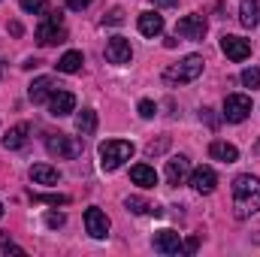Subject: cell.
I'll return each mask as SVG.
<instances>
[{
    "label": "cell",
    "instance_id": "cell-1",
    "mask_svg": "<svg viewBox=\"0 0 260 257\" xmlns=\"http://www.w3.org/2000/svg\"><path fill=\"white\" fill-rule=\"evenodd\" d=\"M260 212V179L257 176H236L233 179V215L251 218Z\"/></svg>",
    "mask_w": 260,
    "mask_h": 257
},
{
    "label": "cell",
    "instance_id": "cell-2",
    "mask_svg": "<svg viewBox=\"0 0 260 257\" xmlns=\"http://www.w3.org/2000/svg\"><path fill=\"white\" fill-rule=\"evenodd\" d=\"M97 154H100V167H103L106 173H115L124 160L133 157V142H124V139H106V142H100Z\"/></svg>",
    "mask_w": 260,
    "mask_h": 257
},
{
    "label": "cell",
    "instance_id": "cell-3",
    "mask_svg": "<svg viewBox=\"0 0 260 257\" xmlns=\"http://www.w3.org/2000/svg\"><path fill=\"white\" fill-rule=\"evenodd\" d=\"M203 55H188V58H182L179 64L167 67L164 70V82L167 85H188V82H194L197 76L203 73Z\"/></svg>",
    "mask_w": 260,
    "mask_h": 257
},
{
    "label": "cell",
    "instance_id": "cell-4",
    "mask_svg": "<svg viewBox=\"0 0 260 257\" xmlns=\"http://www.w3.org/2000/svg\"><path fill=\"white\" fill-rule=\"evenodd\" d=\"M46 151L52 157H61V160H73L82 154V142L76 136H67V133H49L46 136Z\"/></svg>",
    "mask_w": 260,
    "mask_h": 257
},
{
    "label": "cell",
    "instance_id": "cell-5",
    "mask_svg": "<svg viewBox=\"0 0 260 257\" xmlns=\"http://www.w3.org/2000/svg\"><path fill=\"white\" fill-rule=\"evenodd\" d=\"M64 40H67L64 18H61V12L55 9V12H49L46 21L37 27V43H40V46H55V43H64Z\"/></svg>",
    "mask_w": 260,
    "mask_h": 257
},
{
    "label": "cell",
    "instance_id": "cell-6",
    "mask_svg": "<svg viewBox=\"0 0 260 257\" xmlns=\"http://www.w3.org/2000/svg\"><path fill=\"white\" fill-rule=\"evenodd\" d=\"M251 115V97L248 94H227L224 100V118L230 124H242Z\"/></svg>",
    "mask_w": 260,
    "mask_h": 257
},
{
    "label": "cell",
    "instance_id": "cell-7",
    "mask_svg": "<svg viewBox=\"0 0 260 257\" xmlns=\"http://www.w3.org/2000/svg\"><path fill=\"white\" fill-rule=\"evenodd\" d=\"M206 30H209V24H206V15H200V12H191V15H185V18H179V24H176V37H182V40H203L206 37Z\"/></svg>",
    "mask_w": 260,
    "mask_h": 257
},
{
    "label": "cell",
    "instance_id": "cell-8",
    "mask_svg": "<svg viewBox=\"0 0 260 257\" xmlns=\"http://www.w3.org/2000/svg\"><path fill=\"white\" fill-rule=\"evenodd\" d=\"M106 61L115 67H124L133 61V49H130V40L124 37H112L109 43H106Z\"/></svg>",
    "mask_w": 260,
    "mask_h": 257
},
{
    "label": "cell",
    "instance_id": "cell-9",
    "mask_svg": "<svg viewBox=\"0 0 260 257\" xmlns=\"http://www.w3.org/2000/svg\"><path fill=\"white\" fill-rule=\"evenodd\" d=\"M85 230H88L94 239H106V236H109V218H106V212L97 209V206L85 209Z\"/></svg>",
    "mask_w": 260,
    "mask_h": 257
},
{
    "label": "cell",
    "instance_id": "cell-10",
    "mask_svg": "<svg viewBox=\"0 0 260 257\" xmlns=\"http://www.w3.org/2000/svg\"><path fill=\"white\" fill-rule=\"evenodd\" d=\"M221 52L230 58V61H245L251 55V43L242 40V37H233V34H224L221 37Z\"/></svg>",
    "mask_w": 260,
    "mask_h": 257
},
{
    "label": "cell",
    "instance_id": "cell-11",
    "mask_svg": "<svg viewBox=\"0 0 260 257\" xmlns=\"http://www.w3.org/2000/svg\"><path fill=\"white\" fill-rule=\"evenodd\" d=\"M188 176H191V160L185 154H176L167 160V185H185Z\"/></svg>",
    "mask_w": 260,
    "mask_h": 257
},
{
    "label": "cell",
    "instance_id": "cell-12",
    "mask_svg": "<svg viewBox=\"0 0 260 257\" xmlns=\"http://www.w3.org/2000/svg\"><path fill=\"white\" fill-rule=\"evenodd\" d=\"M188 179H191V188H194L197 194H212L218 188V173H215L212 167H197Z\"/></svg>",
    "mask_w": 260,
    "mask_h": 257
},
{
    "label": "cell",
    "instance_id": "cell-13",
    "mask_svg": "<svg viewBox=\"0 0 260 257\" xmlns=\"http://www.w3.org/2000/svg\"><path fill=\"white\" fill-rule=\"evenodd\" d=\"M55 91H58L55 79H52V76H40V79H34V82H30L27 97H30V103H49V97H52Z\"/></svg>",
    "mask_w": 260,
    "mask_h": 257
},
{
    "label": "cell",
    "instance_id": "cell-14",
    "mask_svg": "<svg viewBox=\"0 0 260 257\" xmlns=\"http://www.w3.org/2000/svg\"><path fill=\"white\" fill-rule=\"evenodd\" d=\"M49 112L55 115V118H64L70 112H76V97L70 94V91H55L52 97H49Z\"/></svg>",
    "mask_w": 260,
    "mask_h": 257
},
{
    "label": "cell",
    "instance_id": "cell-15",
    "mask_svg": "<svg viewBox=\"0 0 260 257\" xmlns=\"http://www.w3.org/2000/svg\"><path fill=\"white\" fill-rule=\"evenodd\" d=\"M154 251H160V254H182V239H179V233L176 230H160V233H154Z\"/></svg>",
    "mask_w": 260,
    "mask_h": 257
},
{
    "label": "cell",
    "instance_id": "cell-16",
    "mask_svg": "<svg viewBox=\"0 0 260 257\" xmlns=\"http://www.w3.org/2000/svg\"><path fill=\"white\" fill-rule=\"evenodd\" d=\"M136 24H139V34H142V37H160V34H164V15H157V12H151V9L142 12Z\"/></svg>",
    "mask_w": 260,
    "mask_h": 257
},
{
    "label": "cell",
    "instance_id": "cell-17",
    "mask_svg": "<svg viewBox=\"0 0 260 257\" xmlns=\"http://www.w3.org/2000/svg\"><path fill=\"white\" fill-rule=\"evenodd\" d=\"M209 157H215L221 164H233V160H239V148L230 145V142H224V139H215L209 145Z\"/></svg>",
    "mask_w": 260,
    "mask_h": 257
},
{
    "label": "cell",
    "instance_id": "cell-18",
    "mask_svg": "<svg viewBox=\"0 0 260 257\" xmlns=\"http://www.w3.org/2000/svg\"><path fill=\"white\" fill-rule=\"evenodd\" d=\"M239 21H242V27H257L260 24V0H239Z\"/></svg>",
    "mask_w": 260,
    "mask_h": 257
},
{
    "label": "cell",
    "instance_id": "cell-19",
    "mask_svg": "<svg viewBox=\"0 0 260 257\" xmlns=\"http://www.w3.org/2000/svg\"><path fill=\"white\" fill-rule=\"evenodd\" d=\"M30 179L37 185H58L61 182V170H55L49 164H37V167H30Z\"/></svg>",
    "mask_w": 260,
    "mask_h": 257
},
{
    "label": "cell",
    "instance_id": "cell-20",
    "mask_svg": "<svg viewBox=\"0 0 260 257\" xmlns=\"http://www.w3.org/2000/svg\"><path fill=\"white\" fill-rule=\"evenodd\" d=\"M130 179H133V185H139V188H154V185H157V173H154L148 164L130 167Z\"/></svg>",
    "mask_w": 260,
    "mask_h": 257
},
{
    "label": "cell",
    "instance_id": "cell-21",
    "mask_svg": "<svg viewBox=\"0 0 260 257\" xmlns=\"http://www.w3.org/2000/svg\"><path fill=\"white\" fill-rule=\"evenodd\" d=\"M27 133H30L27 124H15V127L6 130V136H3L0 142H3V148H9V151H12V148H21V145L27 142Z\"/></svg>",
    "mask_w": 260,
    "mask_h": 257
},
{
    "label": "cell",
    "instance_id": "cell-22",
    "mask_svg": "<svg viewBox=\"0 0 260 257\" xmlns=\"http://www.w3.org/2000/svg\"><path fill=\"white\" fill-rule=\"evenodd\" d=\"M76 130H79L82 136H91V133L97 130V112H94V109H82V112L76 115Z\"/></svg>",
    "mask_w": 260,
    "mask_h": 257
},
{
    "label": "cell",
    "instance_id": "cell-23",
    "mask_svg": "<svg viewBox=\"0 0 260 257\" xmlns=\"http://www.w3.org/2000/svg\"><path fill=\"white\" fill-rule=\"evenodd\" d=\"M124 206H127L130 212H136V215H164V209H157V206L145 203L142 197H127V200H124Z\"/></svg>",
    "mask_w": 260,
    "mask_h": 257
},
{
    "label": "cell",
    "instance_id": "cell-24",
    "mask_svg": "<svg viewBox=\"0 0 260 257\" xmlns=\"http://www.w3.org/2000/svg\"><path fill=\"white\" fill-rule=\"evenodd\" d=\"M82 64H85L82 52H67V55H61V61H58V70L61 73H79Z\"/></svg>",
    "mask_w": 260,
    "mask_h": 257
},
{
    "label": "cell",
    "instance_id": "cell-25",
    "mask_svg": "<svg viewBox=\"0 0 260 257\" xmlns=\"http://www.w3.org/2000/svg\"><path fill=\"white\" fill-rule=\"evenodd\" d=\"M30 200L46 203V206H67L70 203V197H64V194H30Z\"/></svg>",
    "mask_w": 260,
    "mask_h": 257
},
{
    "label": "cell",
    "instance_id": "cell-26",
    "mask_svg": "<svg viewBox=\"0 0 260 257\" xmlns=\"http://www.w3.org/2000/svg\"><path fill=\"white\" fill-rule=\"evenodd\" d=\"M242 85H245V88H251V91H260V70H257V67L242 70Z\"/></svg>",
    "mask_w": 260,
    "mask_h": 257
},
{
    "label": "cell",
    "instance_id": "cell-27",
    "mask_svg": "<svg viewBox=\"0 0 260 257\" xmlns=\"http://www.w3.org/2000/svg\"><path fill=\"white\" fill-rule=\"evenodd\" d=\"M103 24H112V27H115V24H124V12H121V9L115 6V9H112V12H109L106 18H103Z\"/></svg>",
    "mask_w": 260,
    "mask_h": 257
},
{
    "label": "cell",
    "instance_id": "cell-28",
    "mask_svg": "<svg viewBox=\"0 0 260 257\" xmlns=\"http://www.w3.org/2000/svg\"><path fill=\"white\" fill-rule=\"evenodd\" d=\"M18 3H21L24 12H40V9H46V0H18Z\"/></svg>",
    "mask_w": 260,
    "mask_h": 257
},
{
    "label": "cell",
    "instance_id": "cell-29",
    "mask_svg": "<svg viewBox=\"0 0 260 257\" xmlns=\"http://www.w3.org/2000/svg\"><path fill=\"white\" fill-rule=\"evenodd\" d=\"M154 112H157V106H154L151 100H139V115H142V118H151Z\"/></svg>",
    "mask_w": 260,
    "mask_h": 257
},
{
    "label": "cell",
    "instance_id": "cell-30",
    "mask_svg": "<svg viewBox=\"0 0 260 257\" xmlns=\"http://www.w3.org/2000/svg\"><path fill=\"white\" fill-rule=\"evenodd\" d=\"M167 145H170V139H167V136H164V139H160V142H151V145H148V148H145V151H148V157H154V154H160V151H164V148H167Z\"/></svg>",
    "mask_w": 260,
    "mask_h": 257
},
{
    "label": "cell",
    "instance_id": "cell-31",
    "mask_svg": "<svg viewBox=\"0 0 260 257\" xmlns=\"http://www.w3.org/2000/svg\"><path fill=\"white\" fill-rule=\"evenodd\" d=\"M64 215H61V212H49V215H46V224H49V227H64Z\"/></svg>",
    "mask_w": 260,
    "mask_h": 257
},
{
    "label": "cell",
    "instance_id": "cell-32",
    "mask_svg": "<svg viewBox=\"0 0 260 257\" xmlns=\"http://www.w3.org/2000/svg\"><path fill=\"white\" fill-rule=\"evenodd\" d=\"M67 9H73V12H82V9H88L91 6V0H64Z\"/></svg>",
    "mask_w": 260,
    "mask_h": 257
},
{
    "label": "cell",
    "instance_id": "cell-33",
    "mask_svg": "<svg viewBox=\"0 0 260 257\" xmlns=\"http://www.w3.org/2000/svg\"><path fill=\"white\" fill-rule=\"evenodd\" d=\"M197 245H200V239H197V236H191V239H188V242L182 245V251H185V254H194V251H197Z\"/></svg>",
    "mask_w": 260,
    "mask_h": 257
},
{
    "label": "cell",
    "instance_id": "cell-34",
    "mask_svg": "<svg viewBox=\"0 0 260 257\" xmlns=\"http://www.w3.org/2000/svg\"><path fill=\"white\" fill-rule=\"evenodd\" d=\"M154 6H160V9H173V6H179V0H151Z\"/></svg>",
    "mask_w": 260,
    "mask_h": 257
},
{
    "label": "cell",
    "instance_id": "cell-35",
    "mask_svg": "<svg viewBox=\"0 0 260 257\" xmlns=\"http://www.w3.org/2000/svg\"><path fill=\"white\" fill-rule=\"evenodd\" d=\"M21 67H24V70H34V67H40V61H37V58H27Z\"/></svg>",
    "mask_w": 260,
    "mask_h": 257
},
{
    "label": "cell",
    "instance_id": "cell-36",
    "mask_svg": "<svg viewBox=\"0 0 260 257\" xmlns=\"http://www.w3.org/2000/svg\"><path fill=\"white\" fill-rule=\"evenodd\" d=\"M0 218H3V203H0Z\"/></svg>",
    "mask_w": 260,
    "mask_h": 257
}]
</instances>
